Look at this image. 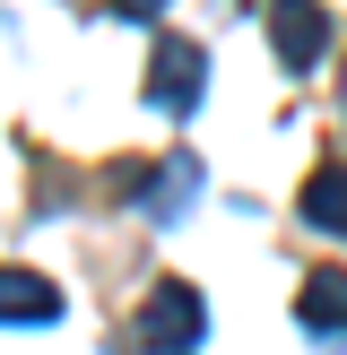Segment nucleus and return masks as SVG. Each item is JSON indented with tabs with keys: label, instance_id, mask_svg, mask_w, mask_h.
<instances>
[{
	"label": "nucleus",
	"instance_id": "39448f33",
	"mask_svg": "<svg viewBox=\"0 0 347 355\" xmlns=\"http://www.w3.org/2000/svg\"><path fill=\"white\" fill-rule=\"evenodd\" d=\"M52 312H61L52 277H35V269H0V321H52Z\"/></svg>",
	"mask_w": 347,
	"mask_h": 355
},
{
	"label": "nucleus",
	"instance_id": "f257e3e1",
	"mask_svg": "<svg viewBox=\"0 0 347 355\" xmlns=\"http://www.w3.org/2000/svg\"><path fill=\"white\" fill-rule=\"evenodd\" d=\"M139 347L148 355H191L200 347V286H156L139 312Z\"/></svg>",
	"mask_w": 347,
	"mask_h": 355
},
{
	"label": "nucleus",
	"instance_id": "0eeeda50",
	"mask_svg": "<svg viewBox=\"0 0 347 355\" xmlns=\"http://www.w3.org/2000/svg\"><path fill=\"white\" fill-rule=\"evenodd\" d=\"M113 9H121V17H156L165 0H113Z\"/></svg>",
	"mask_w": 347,
	"mask_h": 355
},
{
	"label": "nucleus",
	"instance_id": "20e7f679",
	"mask_svg": "<svg viewBox=\"0 0 347 355\" xmlns=\"http://www.w3.org/2000/svg\"><path fill=\"white\" fill-rule=\"evenodd\" d=\"M295 312H304V329L321 347H347V269H312L304 295H295Z\"/></svg>",
	"mask_w": 347,
	"mask_h": 355
},
{
	"label": "nucleus",
	"instance_id": "f03ea898",
	"mask_svg": "<svg viewBox=\"0 0 347 355\" xmlns=\"http://www.w3.org/2000/svg\"><path fill=\"white\" fill-rule=\"evenodd\" d=\"M200 87H208V52L200 44H156V61H148V104L156 113L183 121L191 104H200Z\"/></svg>",
	"mask_w": 347,
	"mask_h": 355
},
{
	"label": "nucleus",
	"instance_id": "423d86ee",
	"mask_svg": "<svg viewBox=\"0 0 347 355\" xmlns=\"http://www.w3.org/2000/svg\"><path fill=\"white\" fill-rule=\"evenodd\" d=\"M304 225H321V234H347V165H321L304 182Z\"/></svg>",
	"mask_w": 347,
	"mask_h": 355
},
{
	"label": "nucleus",
	"instance_id": "7ed1b4c3",
	"mask_svg": "<svg viewBox=\"0 0 347 355\" xmlns=\"http://www.w3.org/2000/svg\"><path fill=\"white\" fill-rule=\"evenodd\" d=\"M269 44H278V61H287V69H312V61H321V44H330L321 0H269Z\"/></svg>",
	"mask_w": 347,
	"mask_h": 355
}]
</instances>
